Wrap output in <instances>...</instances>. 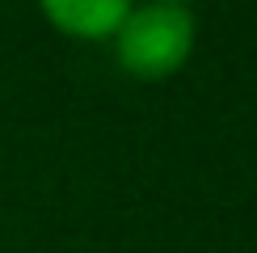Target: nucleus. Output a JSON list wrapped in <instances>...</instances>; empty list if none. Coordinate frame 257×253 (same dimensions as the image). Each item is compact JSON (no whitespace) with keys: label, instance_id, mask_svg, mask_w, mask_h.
Listing matches in <instances>:
<instances>
[{"label":"nucleus","instance_id":"obj_1","mask_svg":"<svg viewBox=\"0 0 257 253\" xmlns=\"http://www.w3.org/2000/svg\"><path fill=\"white\" fill-rule=\"evenodd\" d=\"M194 38H198V26L186 5L144 0L126 13V21L114 34V59L135 80H165L186 68Z\"/></svg>","mask_w":257,"mask_h":253},{"label":"nucleus","instance_id":"obj_2","mask_svg":"<svg viewBox=\"0 0 257 253\" xmlns=\"http://www.w3.org/2000/svg\"><path fill=\"white\" fill-rule=\"evenodd\" d=\"M131 9L135 0H38V13L47 17L51 30L84 42L114 38Z\"/></svg>","mask_w":257,"mask_h":253},{"label":"nucleus","instance_id":"obj_3","mask_svg":"<svg viewBox=\"0 0 257 253\" xmlns=\"http://www.w3.org/2000/svg\"><path fill=\"white\" fill-rule=\"evenodd\" d=\"M169 5H186V0H169Z\"/></svg>","mask_w":257,"mask_h":253}]
</instances>
